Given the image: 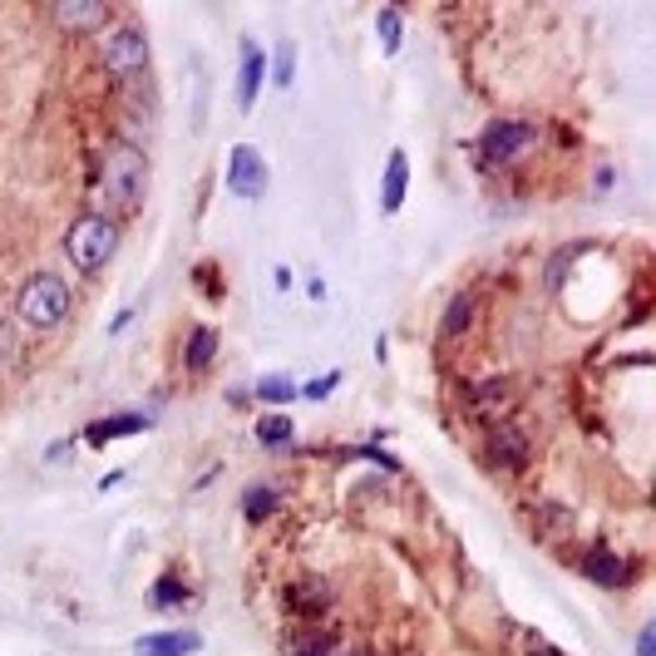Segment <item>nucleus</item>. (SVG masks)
I'll return each mask as SVG.
<instances>
[{
  "mask_svg": "<svg viewBox=\"0 0 656 656\" xmlns=\"http://www.w3.org/2000/svg\"><path fill=\"white\" fill-rule=\"evenodd\" d=\"M99 60H104L109 75L134 85V79L149 70V35L134 30V25H118V30H109L104 40H99Z\"/></svg>",
  "mask_w": 656,
  "mask_h": 656,
  "instance_id": "20e7f679",
  "label": "nucleus"
},
{
  "mask_svg": "<svg viewBox=\"0 0 656 656\" xmlns=\"http://www.w3.org/2000/svg\"><path fill=\"white\" fill-rule=\"evenodd\" d=\"M291 434H297V430H291L287 415H267V420L257 425V444H262V450H287Z\"/></svg>",
  "mask_w": 656,
  "mask_h": 656,
  "instance_id": "dca6fc26",
  "label": "nucleus"
},
{
  "mask_svg": "<svg viewBox=\"0 0 656 656\" xmlns=\"http://www.w3.org/2000/svg\"><path fill=\"white\" fill-rule=\"evenodd\" d=\"M405 188H409V159H405V149H395L386 163V184H380V213H400Z\"/></svg>",
  "mask_w": 656,
  "mask_h": 656,
  "instance_id": "9b49d317",
  "label": "nucleus"
},
{
  "mask_svg": "<svg viewBox=\"0 0 656 656\" xmlns=\"http://www.w3.org/2000/svg\"><path fill=\"white\" fill-rule=\"evenodd\" d=\"M262 79H267V54L252 40H242V65H237V109L248 114L262 94Z\"/></svg>",
  "mask_w": 656,
  "mask_h": 656,
  "instance_id": "6e6552de",
  "label": "nucleus"
},
{
  "mask_svg": "<svg viewBox=\"0 0 656 656\" xmlns=\"http://www.w3.org/2000/svg\"><path fill=\"white\" fill-rule=\"evenodd\" d=\"M267 184H272L267 159L252 143H237L227 153V193L242 198V203H257V198H267Z\"/></svg>",
  "mask_w": 656,
  "mask_h": 656,
  "instance_id": "423d86ee",
  "label": "nucleus"
},
{
  "mask_svg": "<svg viewBox=\"0 0 656 656\" xmlns=\"http://www.w3.org/2000/svg\"><path fill=\"white\" fill-rule=\"evenodd\" d=\"M469 316H474V297L464 291V297H454V302H450V312H444V336L464 331V326H469Z\"/></svg>",
  "mask_w": 656,
  "mask_h": 656,
  "instance_id": "aec40b11",
  "label": "nucleus"
},
{
  "mask_svg": "<svg viewBox=\"0 0 656 656\" xmlns=\"http://www.w3.org/2000/svg\"><path fill=\"white\" fill-rule=\"evenodd\" d=\"M188 603V588L178 578H159L149 592V607H159V613H168V607H184Z\"/></svg>",
  "mask_w": 656,
  "mask_h": 656,
  "instance_id": "f3484780",
  "label": "nucleus"
},
{
  "mask_svg": "<svg viewBox=\"0 0 656 656\" xmlns=\"http://www.w3.org/2000/svg\"><path fill=\"white\" fill-rule=\"evenodd\" d=\"M533 143H539V124H528V118H494V124L479 134V153H484L489 163H514V159H523Z\"/></svg>",
  "mask_w": 656,
  "mask_h": 656,
  "instance_id": "39448f33",
  "label": "nucleus"
},
{
  "mask_svg": "<svg viewBox=\"0 0 656 656\" xmlns=\"http://www.w3.org/2000/svg\"><path fill=\"white\" fill-rule=\"evenodd\" d=\"M149 430V415L139 409H124V415H104V420L89 425V444H109V440H129V434H143Z\"/></svg>",
  "mask_w": 656,
  "mask_h": 656,
  "instance_id": "9d476101",
  "label": "nucleus"
},
{
  "mask_svg": "<svg viewBox=\"0 0 656 656\" xmlns=\"http://www.w3.org/2000/svg\"><path fill=\"white\" fill-rule=\"evenodd\" d=\"M193 652H203L198 632H149L134 642V656H193Z\"/></svg>",
  "mask_w": 656,
  "mask_h": 656,
  "instance_id": "1a4fd4ad",
  "label": "nucleus"
},
{
  "mask_svg": "<svg viewBox=\"0 0 656 656\" xmlns=\"http://www.w3.org/2000/svg\"><path fill=\"white\" fill-rule=\"evenodd\" d=\"M257 395L267 400V405H287V400H297V380H291V376H262Z\"/></svg>",
  "mask_w": 656,
  "mask_h": 656,
  "instance_id": "a211bd4d",
  "label": "nucleus"
},
{
  "mask_svg": "<svg viewBox=\"0 0 656 656\" xmlns=\"http://www.w3.org/2000/svg\"><path fill=\"white\" fill-rule=\"evenodd\" d=\"M489 459L499 464V469H523L528 464V440L518 430H494V440H489Z\"/></svg>",
  "mask_w": 656,
  "mask_h": 656,
  "instance_id": "f8f14e48",
  "label": "nucleus"
},
{
  "mask_svg": "<svg viewBox=\"0 0 656 656\" xmlns=\"http://www.w3.org/2000/svg\"><path fill=\"white\" fill-rule=\"evenodd\" d=\"M94 188L118 213H134L143 203V193H149V159H143L139 143L109 139L94 159Z\"/></svg>",
  "mask_w": 656,
  "mask_h": 656,
  "instance_id": "f257e3e1",
  "label": "nucleus"
},
{
  "mask_svg": "<svg viewBox=\"0 0 656 656\" xmlns=\"http://www.w3.org/2000/svg\"><path fill=\"white\" fill-rule=\"evenodd\" d=\"M291 607L297 613H326L331 607V592H326V582H297L291 588Z\"/></svg>",
  "mask_w": 656,
  "mask_h": 656,
  "instance_id": "2eb2a0df",
  "label": "nucleus"
},
{
  "mask_svg": "<svg viewBox=\"0 0 656 656\" xmlns=\"http://www.w3.org/2000/svg\"><path fill=\"white\" fill-rule=\"evenodd\" d=\"M376 35H380V45H386V54H395L400 50V11H380Z\"/></svg>",
  "mask_w": 656,
  "mask_h": 656,
  "instance_id": "4be33fe9",
  "label": "nucleus"
},
{
  "mask_svg": "<svg viewBox=\"0 0 656 656\" xmlns=\"http://www.w3.org/2000/svg\"><path fill=\"white\" fill-rule=\"evenodd\" d=\"M70 306H75V297H70L65 277L40 272V277H30L21 287V297H15V321L30 326V331H54V326L70 316Z\"/></svg>",
  "mask_w": 656,
  "mask_h": 656,
  "instance_id": "f03ea898",
  "label": "nucleus"
},
{
  "mask_svg": "<svg viewBox=\"0 0 656 656\" xmlns=\"http://www.w3.org/2000/svg\"><path fill=\"white\" fill-rule=\"evenodd\" d=\"M582 572H588L592 582H603V588H617V582H627V563L617 558L613 548H592L588 558H582Z\"/></svg>",
  "mask_w": 656,
  "mask_h": 656,
  "instance_id": "ddd939ff",
  "label": "nucleus"
},
{
  "mask_svg": "<svg viewBox=\"0 0 656 656\" xmlns=\"http://www.w3.org/2000/svg\"><path fill=\"white\" fill-rule=\"evenodd\" d=\"M15 361V336H11V326L0 321V366H11Z\"/></svg>",
  "mask_w": 656,
  "mask_h": 656,
  "instance_id": "b1692460",
  "label": "nucleus"
},
{
  "mask_svg": "<svg viewBox=\"0 0 656 656\" xmlns=\"http://www.w3.org/2000/svg\"><path fill=\"white\" fill-rule=\"evenodd\" d=\"M341 386V370H326V376H316V380H306L302 390H297V395H306V400H326L331 395V390Z\"/></svg>",
  "mask_w": 656,
  "mask_h": 656,
  "instance_id": "5701e85b",
  "label": "nucleus"
},
{
  "mask_svg": "<svg viewBox=\"0 0 656 656\" xmlns=\"http://www.w3.org/2000/svg\"><path fill=\"white\" fill-rule=\"evenodd\" d=\"M636 656H656V627H642V632H636Z\"/></svg>",
  "mask_w": 656,
  "mask_h": 656,
  "instance_id": "393cba45",
  "label": "nucleus"
},
{
  "mask_svg": "<svg viewBox=\"0 0 656 656\" xmlns=\"http://www.w3.org/2000/svg\"><path fill=\"white\" fill-rule=\"evenodd\" d=\"M118 252V223L104 213H85L70 223L65 232V257L75 262V272H99Z\"/></svg>",
  "mask_w": 656,
  "mask_h": 656,
  "instance_id": "7ed1b4c3",
  "label": "nucleus"
},
{
  "mask_svg": "<svg viewBox=\"0 0 656 656\" xmlns=\"http://www.w3.org/2000/svg\"><path fill=\"white\" fill-rule=\"evenodd\" d=\"M242 508H248V518H267L272 508H277V489H272V484H252L248 494H242Z\"/></svg>",
  "mask_w": 656,
  "mask_h": 656,
  "instance_id": "6ab92c4d",
  "label": "nucleus"
},
{
  "mask_svg": "<svg viewBox=\"0 0 656 656\" xmlns=\"http://www.w3.org/2000/svg\"><path fill=\"white\" fill-rule=\"evenodd\" d=\"M326 656H366V652H355V646H331Z\"/></svg>",
  "mask_w": 656,
  "mask_h": 656,
  "instance_id": "a878e982",
  "label": "nucleus"
},
{
  "mask_svg": "<svg viewBox=\"0 0 656 656\" xmlns=\"http://www.w3.org/2000/svg\"><path fill=\"white\" fill-rule=\"evenodd\" d=\"M50 21L70 35H94L109 25V5L104 0H54L50 5Z\"/></svg>",
  "mask_w": 656,
  "mask_h": 656,
  "instance_id": "0eeeda50",
  "label": "nucleus"
},
{
  "mask_svg": "<svg viewBox=\"0 0 656 656\" xmlns=\"http://www.w3.org/2000/svg\"><path fill=\"white\" fill-rule=\"evenodd\" d=\"M217 355V331L213 326H193V336H188V370H207Z\"/></svg>",
  "mask_w": 656,
  "mask_h": 656,
  "instance_id": "4468645a",
  "label": "nucleus"
},
{
  "mask_svg": "<svg viewBox=\"0 0 656 656\" xmlns=\"http://www.w3.org/2000/svg\"><path fill=\"white\" fill-rule=\"evenodd\" d=\"M272 79H277L281 89H291V79H297V50H291V45H277V60H272Z\"/></svg>",
  "mask_w": 656,
  "mask_h": 656,
  "instance_id": "412c9836",
  "label": "nucleus"
}]
</instances>
